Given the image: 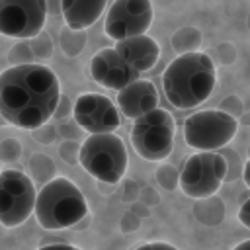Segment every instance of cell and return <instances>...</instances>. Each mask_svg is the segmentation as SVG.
Returning a JSON list of instances; mask_svg holds the SVG:
<instances>
[{"label":"cell","instance_id":"cell-15","mask_svg":"<svg viewBox=\"0 0 250 250\" xmlns=\"http://www.w3.org/2000/svg\"><path fill=\"white\" fill-rule=\"evenodd\" d=\"M107 0H61L64 25L70 29H86L104 14Z\"/></svg>","mask_w":250,"mask_h":250},{"label":"cell","instance_id":"cell-19","mask_svg":"<svg viewBox=\"0 0 250 250\" xmlns=\"http://www.w3.org/2000/svg\"><path fill=\"white\" fill-rule=\"evenodd\" d=\"M84 47H86V31L84 29H70L66 25L61 29V51L66 57H78Z\"/></svg>","mask_w":250,"mask_h":250},{"label":"cell","instance_id":"cell-17","mask_svg":"<svg viewBox=\"0 0 250 250\" xmlns=\"http://www.w3.org/2000/svg\"><path fill=\"white\" fill-rule=\"evenodd\" d=\"M27 170H29L27 174L29 180L37 186H43L57 176V166L47 154H33L27 160Z\"/></svg>","mask_w":250,"mask_h":250},{"label":"cell","instance_id":"cell-10","mask_svg":"<svg viewBox=\"0 0 250 250\" xmlns=\"http://www.w3.org/2000/svg\"><path fill=\"white\" fill-rule=\"evenodd\" d=\"M45 0H0V35L31 39L43 31Z\"/></svg>","mask_w":250,"mask_h":250},{"label":"cell","instance_id":"cell-26","mask_svg":"<svg viewBox=\"0 0 250 250\" xmlns=\"http://www.w3.org/2000/svg\"><path fill=\"white\" fill-rule=\"evenodd\" d=\"M217 109H221V111L232 115L234 119H238V117L244 113V104H242V100H240L236 94H230V96H227V98L219 104Z\"/></svg>","mask_w":250,"mask_h":250},{"label":"cell","instance_id":"cell-16","mask_svg":"<svg viewBox=\"0 0 250 250\" xmlns=\"http://www.w3.org/2000/svg\"><path fill=\"white\" fill-rule=\"evenodd\" d=\"M191 213L193 217L205 225V227H217L225 221V215H227V207H225V201L217 195H209V197H201V199H195L193 207H191Z\"/></svg>","mask_w":250,"mask_h":250},{"label":"cell","instance_id":"cell-18","mask_svg":"<svg viewBox=\"0 0 250 250\" xmlns=\"http://www.w3.org/2000/svg\"><path fill=\"white\" fill-rule=\"evenodd\" d=\"M201 41H203V35L197 27H180L172 39H170V45L172 49L178 53V55H184V53H193V51H199L201 47Z\"/></svg>","mask_w":250,"mask_h":250},{"label":"cell","instance_id":"cell-32","mask_svg":"<svg viewBox=\"0 0 250 250\" xmlns=\"http://www.w3.org/2000/svg\"><path fill=\"white\" fill-rule=\"evenodd\" d=\"M133 250H178V248L164 240H152V242H143V244L135 246Z\"/></svg>","mask_w":250,"mask_h":250},{"label":"cell","instance_id":"cell-36","mask_svg":"<svg viewBox=\"0 0 250 250\" xmlns=\"http://www.w3.org/2000/svg\"><path fill=\"white\" fill-rule=\"evenodd\" d=\"M47 16H61V0H45Z\"/></svg>","mask_w":250,"mask_h":250},{"label":"cell","instance_id":"cell-6","mask_svg":"<svg viewBox=\"0 0 250 250\" xmlns=\"http://www.w3.org/2000/svg\"><path fill=\"white\" fill-rule=\"evenodd\" d=\"M227 176V162L217 150H197L188 156L178 172V188L186 197L201 199L215 195Z\"/></svg>","mask_w":250,"mask_h":250},{"label":"cell","instance_id":"cell-8","mask_svg":"<svg viewBox=\"0 0 250 250\" xmlns=\"http://www.w3.org/2000/svg\"><path fill=\"white\" fill-rule=\"evenodd\" d=\"M37 188L29 176L16 168H6L0 172V225L6 229H16L23 225L35 205Z\"/></svg>","mask_w":250,"mask_h":250},{"label":"cell","instance_id":"cell-27","mask_svg":"<svg viewBox=\"0 0 250 250\" xmlns=\"http://www.w3.org/2000/svg\"><path fill=\"white\" fill-rule=\"evenodd\" d=\"M215 53H217V57H219V64H230L234 59H236V51H234V47L230 45V43H221V45H217V49H215ZM215 62V64H217Z\"/></svg>","mask_w":250,"mask_h":250},{"label":"cell","instance_id":"cell-29","mask_svg":"<svg viewBox=\"0 0 250 250\" xmlns=\"http://www.w3.org/2000/svg\"><path fill=\"white\" fill-rule=\"evenodd\" d=\"M139 227H141V217H139L135 211H127V213L121 217V221H119V229H121L123 232H135Z\"/></svg>","mask_w":250,"mask_h":250},{"label":"cell","instance_id":"cell-1","mask_svg":"<svg viewBox=\"0 0 250 250\" xmlns=\"http://www.w3.org/2000/svg\"><path fill=\"white\" fill-rule=\"evenodd\" d=\"M61 98V82L45 64H14L0 72V115L18 129L47 123Z\"/></svg>","mask_w":250,"mask_h":250},{"label":"cell","instance_id":"cell-7","mask_svg":"<svg viewBox=\"0 0 250 250\" xmlns=\"http://www.w3.org/2000/svg\"><path fill=\"white\" fill-rule=\"evenodd\" d=\"M238 131V119L221 109H203L184 121V141L195 150H219L227 146Z\"/></svg>","mask_w":250,"mask_h":250},{"label":"cell","instance_id":"cell-28","mask_svg":"<svg viewBox=\"0 0 250 250\" xmlns=\"http://www.w3.org/2000/svg\"><path fill=\"white\" fill-rule=\"evenodd\" d=\"M47 123H49V121H47ZM47 123H43L41 127L33 129V137H35L39 143H43V145L53 143V141H55V137H57V129H55L53 125H47Z\"/></svg>","mask_w":250,"mask_h":250},{"label":"cell","instance_id":"cell-23","mask_svg":"<svg viewBox=\"0 0 250 250\" xmlns=\"http://www.w3.org/2000/svg\"><path fill=\"white\" fill-rule=\"evenodd\" d=\"M223 158H225V162H227V176H225V182H234L236 178H240L244 160H240L234 150L223 152Z\"/></svg>","mask_w":250,"mask_h":250},{"label":"cell","instance_id":"cell-39","mask_svg":"<svg viewBox=\"0 0 250 250\" xmlns=\"http://www.w3.org/2000/svg\"><path fill=\"white\" fill-rule=\"evenodd\" d=\"M232 250H250V240L246 238V240H242V242H238Z\"/></svg>","mask_w":250,"mask_h":250},{"label":"cell","instance_id":"cell-33","mask_svg":"<svg viewBox=\"0 0 250 250\" xmlns=\"http://www.w3.org/2000/svg\"><path fill=\"white\" fill-rule=\"evenodd\" d=\"M137 201H139V203H145V205H156V203L160 201V197H158V193L152 191L150 188H141Z\"/></svg>","mask_w":250,"mask_h":250},{"label":"cell","instance_id":"cell-31","mask_svg":"<svg viewBox=\"0 0 250 250\" xmlns=\"http://www.w3.org/2000/svg\"><path fill=\"white\" fill-rule=\"evenodd\" d=\"M70 111H72V102H70V98H68V96H61V98H59V104H57V107H55L53 117L62 119V117H68Z\"/></svg>","mask_w":250,"mask_h":250},{"label":"cell","instance_id":"cell-30","mask_svg":"<svg viewBox=\"0 0 250 250\" xmlns=\"http://www.w3.org/2000/svg\"><path fill=\"white\" fill-rule=\"evenodd\" d=\"M80 131H82V129L76 125V121H74V119H66V117H62V123H61V127L57 129V133H61L62 139H74V141H76V137H78Z\"/></svg>","mask_w":250,"mask_h":250},{"label":"cell","instance_id":"cell-38","mask_svg":"<svg viewBox=\"0 0 250 250\" xmlns=\"http://www.w3.org/2000/svg\"><path fill=\"white\" fill-rule=\"evenodd\" d=\"M115 186L113 184H105V182H100V191L102 193H113Z\"/></svg>","mask_w":250,"mask_h":250},{"label":"cell","instance_id":"cell-12","mask_svg":"<svg viewBox=\"0 0 250 250\" xmlns=\"http://www.w3.org/2000/svg\"><path fill=\"white\" fill-rule=\"evenodd\" d=\"M90 78L96 84L117 92L141 78V72H137L113 47H105L90 59Z\"/></svg>","mask_w":250,"mask_h":250},{"label":"cell","instance_id":"cell-13","mask_svg":"<svg viewBox=\"0 0 250 250\" xmlns=\"http://www.w3.org/2000/svg\"><path fill=\"white\" fill-rule=\"evenodd\" d=\"M117 111L129 119H135L154 107H158V90L150 80L137 78L131 84L117 90Z\"/></svg>","mask_w":250,"mask_h":250},{"label":"cell","instance_id":"cell-35","mask_svg":"<svg viewBox=\"0 0 250 250\" xmlns=\"http://www.w3.org/2000/svg\"><path fill=\"white\" fill-rule=\"evenodd\" d=\"M37 250H82L74 244H68L64 240H59V242H49V244H39Z\"/></svg>","mask_w":250,"mask_h":250},{"label":"cell","instance_id":"cell-14","mask_svg":"<svg viewBox=\"0 0 250 250\" xmlns=\"http://www.w3.org/2000/svg\"><path fill=\"white\" fill-rule=\"evenodd\" d=\"M113 49H115L137 72H146V70H150V68L158 62V59H160V45L156 43V39H152V37L146 35V33L119 39V41H115Z\"/></svg>","mask_w":250,"mask_h":250},{"label":"cell","instance_id":"cell-34","mask_svg":"<svg viewBox=\"0 0 250 250\" xmlns=\"http://www.w3.org/2000/svg\"><path fill=\"white\" fill-rule=\"evenodd\" d=\"M238 221L242 227L250 229V197L240 201V209H238Z\"/></svg>","mask_w":250,"mask_h":250},{"label":"cell","instance_id":"cell-9","mask_svg":"<svg viewBox=\"0 0 250 250\" xmlns=\"http://www.w3.org/2000/svg\"><path fill=\"white\" fill-rule=\"evenodd\" d=\"M152 18L150 0H113L104 20V33L113 41L143 35L148 31Z\"/></svg>","mask_w":250,"mask_h":250},{"label":"cell","instance_id":"cell-37","mask_svg":"<svg viewBox=\"0 0 250 250\" xmlns=\"http://www.w3.org/2000/svg\"><path fill=\"white\" fill-rule=\"evenodd\" d=\"M240 176L244 178V184L250 188V162L248 160H244V166H242V174Z\"/></svg>","mask_w":250,"mask_h":250},{"label":"cell","instance_id":"cell-4","mask_svg":"<svg viewBox=\"0 0 250 250\" xmlns=\"http://www.w3.org/2000/svg\"><path fill=\"white\" fill-rule=\"evenodd\" d=\"M78 162L98 182L117 186L127 172L129 156L121 137L115 133H94L80 145Z\"/></svg>","mask_w":250,"mask_h":250},{"label":"cell","instance_id":"cell-2","mask_svg":"<svg viewBox=\"0 0 250 250\" xmlns=\"http://www.w3.org/2000/svg\"><path fill=\"white\" fill-rule=\"evenodd\" d=\"M217 86V66L203 51L172 59L162 72V90L176 109H193L211 98Z\"/></svg>","mask_w":250,"mask_h":250},{"label":"cell","instance_id":"cell-22","mask_svg":"<svg viewBox=\"0 0 250 250\" xmlns=\"http://www.w3.org/2000/svg\"><path fill=\"white\" fill-rule=\"evenodd\" d=\"M156 182L160 188L172 191L178 188V170L170 164H162L158 170H156Z\"/></svg>","mask_w":250,"mask_h":250},{"label":"cell","instance_id":"cell-20","mask_svg":"<svg viewBox=\"0 0 250 250\" xmlns=\"http://www.w3.org/2000/svg\"><path fill=\"white\" fill-rule=\"evenodd\" d=\"M29 47H31V53H33V59H49L53 55V41L49 37V33L45 31H39L35 37L29 39Z\"/></svg>","mask_w":250,"mask_h":250},{"label":"cell","instance_id":"cell-5","mask_svg":"<svg viewBox=\"0 0 250 250\" xmlns=\"http://www.w3.org/2000/svg\"><path fill=\"white\" fill-rule=\"evenodd\" d=\"M176 137V119L170 111L154 107L133 119L131 145L148 162H162L170 156Z\"/></svg>","mask_w":250,"mask_h":250},{"label":"cell","instance_id":"cell-11","mask_svg":"<svg viewBox=\"0 0 250 250\" xmlns=\"http://www.w3.org/2000/svg\"><path fill=\"white\" fill-rule=\"evenodd\" d=\"M72 119L76 125L86 131L88 135L94 133H115L121 125V115L115 107V104L96 92H86L76 98L72 104Z\"/></svg>","mask_w":250,"mask_h":250},{"label":"cell","instance_id":"cell-24","mask_svg":"<svg viewBox=\"0 0 250 250\" xmlns=\"http://www.w3.org/2000/svg\"><path fill=\"white\" fill-rule=\"evenodd\" d=\"M21 156V143L18 139H4L0 143V160L2 162H16Z\"/></svg>","mask_w":250,"mask_h":250},{"label":"cell","instance_id":"cell-25","mask_svg":"<svg viewBox=\"0 0 250 250\" xmlns=\"http://www.w3.org/2000/svg\"><path fill=\"white\" fill-rule=\"evenodd\" d=\"M78 150H80V145H78V141H74V139H64V141L61 143V146H59L61 158H62L66 164H70V166H76V164H78Z\"/></svg>","mask_w":250,"mask_h":250},{"label":"cell","instance_id":"cell-21","mask_svg":"<svg viewBox=\"0 0 250 250\" xmlns=\"http://www.w3.org/2000/svg\"><path fill=\"white\" fill-rule=\"evenodd\" d=\"M8 61L12 64H27L33 62V53L29 47V39H20V43H16L10 51H8Z\"/></svg>","mask_w":250,"mask_h":250},{"label":"cell","instance_id":"cell-3","mask_svg":"<svg viewBox=\"0 0 250 250\" xmlns=\"http://www.w3.org/2000/svg\"><path fill=\"white\" fill-rule=\"evenodd\" d=\"M33 215L45 230H62L88 217V201L72 180L55 176L35 193Z\"/></svg>","mask_w":250,"mask_h":250}]
</instances>
